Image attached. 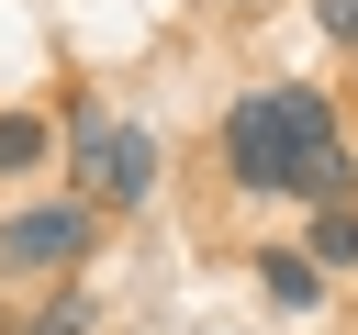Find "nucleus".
<instances>
[{"label":"nucleus","instance_id":"20e7f679","mask_svg":"<svg viewBox=\"0 0 358 335\" xmlns=\"http://www.w3.org/2000/svg\"><path fill=\"white\" fill-rule=\"evenodd\" d=\"M257 279H268V302H280V313H313V302H324V268H313L302 246H268V257H257Z\"/></svg>","mask_w":358,"mask_h":335},{"label":"nucleus","instance_id":"0eeeda50","mask_svg":"<svg viewBox=\"0 0 358 335\" xmlns=\"http://www.w3.org/2000/svg\"><path fill=\"white\" fill-rule=\"evenodd\" d=\"M0 168H11V179L45 168V123H34V112H0Z\"/></svg>","mask_w":358,"mask_h":335},{"label":"nucleus","instance_id":"423d86ee","mask_svg":"<svg viewBox=\"0 0 358 335\" xmlns=\"http://www.w3.org/2000/svg\"><path fill=\"white\" fill-rule=\"evenodd\" d=\"M90 324H101V302H90V290L67 279V290H56V302H45V313H34L22 335H90Z\"/></svg>","mask_w":358,"mask_h":335},{"label":"nucleus","instance_id":"f257e3e1","mask_svg":"<svg viewBox=\"0 0 358 335\" xmlns=\"http://www.w3.org/2000/svg\"><path fill=\"white\" fill-rule=\"evenodd\" d=\"M224 179L235 190H291V201H347L358 190V168L336 145V112L302 78H268L224 112Z\"/></svg>","mask_w":358,"mask_h":335},{"label":"nucleus","instance_id":"f03ea898","mask_svg":"<svg viewBox=\"0 0 358 335\" xmlns=\"http://www.w3.org/2000/svg\"><path fill=\"white\" fill-rule=\"evenodd\" d=\"M67 168L90 179V201L101 212H134V201H157V134L145 123H112V112H67Z\"/></svg>","mask_w":358,"mask_h":335},{"label":"nucleus","instance_id":"39448f33","mask_svg":"<svg viewBox=\"0 0 358 335\" xmlns=\"http://www.w3.org/2000/svg\"><path fill=\"white\" fill-rule=\"evenodd\" d=\"M313 268H358V201H313Z\"/></svg>","mask_w":358,"mask_h":335},{"label":"nucleus","instance_id":"7ed1b4c3","mask_svg":"<svg viewBox=\"0 0 358 335\" xmlns=\"http://www.w3.org/2000/svg\"><path fill=\"white\" fill-rule=\"evenodd\" d=\"M101 246V201H45V212H11L0 223V279H34V268H90Z\"/></svg>","mask_w":358,"mask_h":335},{"label":"nucleus","instance_id":"6e6552de","mask_svg":"<svg viewBox=\"0 0 358 335\" xmlns=\"http://www.w3.org/2000/svg\"><path fill=\"white\" fill-rule=\"evenodd\" d=\"M313 22H324L336 45H358V0H313Z\"/></svg>","mask_w":358,"mask_h":335}]
</instances>
